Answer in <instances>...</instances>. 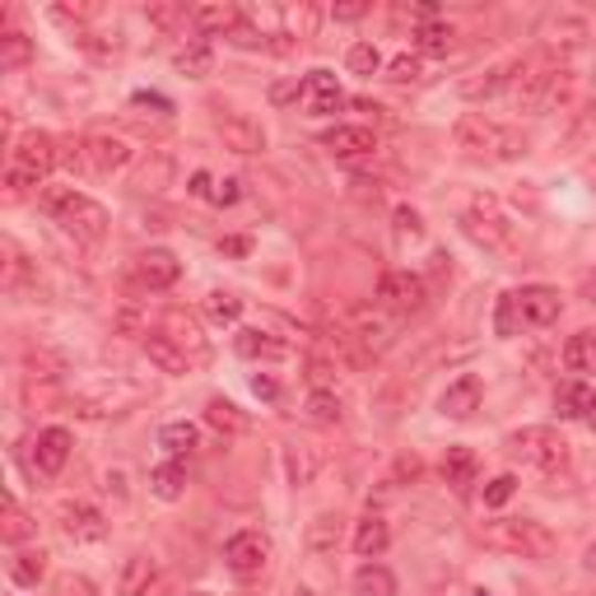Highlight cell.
<instances>
[{
  "instance_id": "6da1fadb",
  "label": "cell",
  "mask_w": 596,
  "mask_h": 596,
  "mask_svg": "<svg viewBox=\"0 0 596 596\" xmlns=\"http://www.w3.org/2000/svg\"><path fill=\"white\" fill-rule=\"evenodd\" d=\"M568 84H573V75L550 52H536L513 65V98L522 113H555L568 98Z\"/></svg>"
},
{
  "instance_id": "7a4b0ae2",
  "label": "cell",
  "mask_w": 596,
  "mask_h": 596,
  "mask_svg": "<svg viewBox=\"0 0 596 596\" xmlns=\"http://www.w3.org/2000/svg\"><path fill=\"white\" fill-rule=\"evenodd\" d=\"M555 317H560V290H550V284H522V290H508L499 299L494 331L503 341H513L532 326H550Z\"/></svg>"
},
{
  "instance_id": "3957f363",
  "label": "cell",
  "mask_w": 596,
  "mask_h": 596,
  "mask_svg": "<svg viewBox=\"0 0 596 596\" xmlns=\"http://www.w3.org/2000/svg\"><path fill=\"white\" fill-rule=\"evenodd\" d=\"M38 206L48 210L71 238H80V242H103L107 238V210L94 201V196H84L75 187H48V191H38Z\"/></svg>"
},
{
  "instance_id": "277c9868",
  "label": "cell",
  "mask_w": 596,
  "mask_h": 596,
  "mask_svg": "<svg viewBox=\"0 0 596 596\" xmlns=\"http://www.w3.org/2000/svg\"><path fill=\"white\" fill-rule=\"evenodd\" d=\"M480 541L490 545V550H503V555L536 560V564H545V560L560 550V536L550 532L545 522H536V517H499V522H484V526H480Z\"/></svg>"
},
{
  "instance_id": "5b68a950",
  "label": "cell",
  "mask_w": 596,
  "mask_h": 596,
  "mask_svg": "<svg viewBox=\"0 0 596 596\" xmlns=\"http://www.w3.org/2000/svg\"><path fill=\"white\" fill-rule=\"evenodd\" d=\"M452 140H457V149L467 154V159H480V164H503V159H517V154H526V140H517L513 130L490 122L484 113L457 117Z\"/></svg>"
},
{
  "instance_id": "8992f818",
  "label": "cell",
  "mask_w": 596,
  "mask_h": 596,
  "mask_svg": "<svg viewBox=\"0 0 596 596\" xmlns=\"http://www.w3.org/2000/svg\"><path fill=\"white\" fill-rule=\"evenodd\" d=\"M503 448L513 452L522 467H532L541 475H555L568 467V438L550 425H526V429H513L503 438Z\"/></svg>"
},
{
  "instance_id": "52a82bcc",
  "label": "cell",
  "mask_w": 596,
  "mask_h": 596,
  "mask_svg": "<svg viewBox=\"0 0 596 596\" xmlns=\"http://www.w3.org/2000/svg\"><path fill=\"white\" fill-rule=\"evenodd\" d=\"M56 164H61V140H52L48 130H29V136H19L14 149H10V172H6V182H10V191L38 187Z\"/></svg>"
},
{
  "instance_id": "ba28073f",
  "label": "cell",
  "mask_w": 596,
  "mask_h": 596,
  "mask_svg": "<svg viewBox=\"0 0 596 596\" xmlns=\"http://www.w3.org/2000/svg\"><path fill=\"white\" fill-rule=\"evenodd\" d=\"M461 224H467V233L480 242V248H490V252H503L508 242H513V224L503 219V210H499L494 196H475Z\"/></svg>"
},
{
  "instance_id": "9c48e42d",
  "label": "cell",
  "mask_w": 596,
  "mask_h": 596,
  "mask_svg": "<svg viewBox=\"0 0 596 596\" xmlns=\"http://www.w3.org/2000/svg\"><path fill=\"white\" fill-rule=\"evenodd\" d=\"M378 299H383L387 313L410 317V313H419V307L429 303V290H425V280H419L415 271H387L378 280Z\"/></svg>"
},
{
  "instance_id": "30bf717a",
  "label": "cell",
  "mask_w": 596,
  "mask_h": 596,
  "mask_svg": "<svg viewBox=\"0 0 596 596\" xmlns=\"http://www.w3.org/2000/svg\"><path fill=\"white\" fill-rule=\"evenodd\" d=\"M299 107L307 117H331V113H341L345 107V90L336 84L331 71H307L299 80Z\"/></svg>"
},
{
  "instance_id": "8fae6325",
  "label": "cell",
  "mask_w": 596,
  "mask_h": 596,
  "mask_svg": "<svg viewBox=\"0 0 596 596\" xmlns=\"http://www.w3.org/2000/svg\"><path fill=\"white\" fill-rule=\"evenodd\" d=\"M182 275V261L172 257L168 248H149L136 257V266H130V280H136V290H149V294H159V290H172Z\"/></svg>"
},
{
  "instance_id": "7c38bea8",
  "label": "cell",
  "mask_w": 596,
  "mask_h": 596,
  "mask_svg": "<svg viewBox=\"0 0 596 596\" xmlns=\"http://www.w3.org/2000/svg\"><path fill=\"white\" fill-rule=\"evenodd\" d=\"M215 136L233 154H266V130H261V122H252L248 113H229V107L215 113Z\"/></svg>"
},
{
  "instance_id": "4fadbf2b",
  "label": "cell",
  "mask_w": 596,
  "mask_h": 596,
  "mask_svg": "<svg viewBox=\"0 0 596 596\" xmlns=\"http://www.w3.org/2000/svg\"><path fill=\"white\" fill-rule=\"evenodd\" d=\"M349 336H355L368 355H378V349H387L391 341H396V317L387 313V307L378 303V307H355V313H349Z\"/></svg>"
},
{
  "instance_id": "5bb4252c",
  "label": "cell",
  "mask_w": 596,
  "mask_h": 596,
  "mask_svg": "<svg viewBox=\"0 0 596 596\" xmlns=\"http://www.w3.org/2000/svg\"><path fill=\"white\" fill-rule=\"evenodd\" d=\"M266 560H271V541L261 532H238L224 545V564L233 578H257V573L266 568Z\"/></svg>"
},
{
  "instance_id": "9a60e30c",
  "label": "cell",
  "mask_w": 596,
  "mask_h": 596,
  "mask_svg": "<svg viewBox=\"0 0 596 596\" xmlns=\"http://www.w3.org/2000/svg\"><path fill=\"white\" fill-rule=\"evenodd\" d=\"M80 154H84V172H94V178H113V172L130 164V145L117 136H84Z\"/></svg>"
},
{
  "instance_id": "2e32d148",
  "label": "cell",
  "mask_w": 596,
  "mask_h": 596,
  "mask_svg": "<svg viewBox=\"0 0 596 596\" xmlns=\"http://www.w3.org/2000/svg\"><path fill=\"white\" fill-rule=\"evenodd\" d=\"M326 154L331 159H345V164H359V159H373V149H378V136H373L368 126H331L322 136Z\"/></svg>"
},
{
  "instance_id": "e0dca14e",
  "label": "cell",
  "mask_w": 596,
  "mask_h": 596,
  "mask_svg": "<svg viewBox=\"0 0 596 596\" xmlns=\"http://www.w3.org/2000/svg\"><path fill=\"white\" fill-rule=\"evenodd\" d=\"M71 452H75V438H71V429H61V425L42 429V433L33 438V467H38L42 475H61L65 461H71Z\"/></svg>"
},
{
  "instance_id": "ac0fdd59",
  "label": "cell",
  "mask_w": 596,
  "mask_h": 596,
  "mask_svg": "<svg viewBox=\"0 0 596 596\" xmlns=\"http://www.w3.org/2000/svg\"><path fill=\"white\" fill-rule=\"evenodd\" d=\"M61 526H65V536H71V541H107V517L98 513V508L94 503H65L61 508Z\"/></svg>"
},
{
  "instance_id": "d6986e66",
  "label": "cell",
  "mask_w": 596,
  "mask_h": 596,
  "mask_svg": "<svg viewBox=\"0 0 596 596\" xmlns=\"http://www.w3.org/2000/svg\"><path fill=\"white\" fill-rule=\"evenodd\" d=\"M480 396H484V383L475 378V373H461V378L438 396V410H443L448 419H471L480 410Z\"/></svg>"
},
{
  "instance_id": "ffe728a7",
  "label": "cell",
  "mask_w": 596,
  "mask_h": 596,
  "mask_svg": "<svg viewBox=\"0 0 596 596\" xmlns=\"http://www.w3.org/2000/svg\"><path fill=\"white\" fill-rule=\"evenodd\" d=\"M233 349L242 359H266V364L290 359V341H280V336H271V331H261V326H242L233 336Z\"/></svg>"
},
{
  "instance_id": "44dd1931",
  "label": "cell",
  "mask_w": 596,
  "mask_h": 596,
  "mask_svg": "<svg viewBox=\"0 0 596 596\" xmlns=\"http://www.w3.org/2000/svg\"><path fill=\"white\" fill-rule=\"evenodd\" d=\"M145 355H149L154 368L172 373V378H178V373H191V355L172 336H164V331H145Z\"/></svg>"
},
{
  "instance_id": "7402d4cb",
  "label": "cell",
  "mask_w": 596,
  "mask_h": 596,
  "mask_svg": "<svg viewBox=\"0 0 596 596\" xmlns=\"http://www.w3.org/2000/svg\"><path fill=\"white\" fill-rule=\"evenodd\" d=\"M159 331H164V336H172V341H178V345L187 349L191 364H196V359H206V336H201V322H196L191 313H182V307H172V313H164Z\"/></svg>"
},
{
  "instance_id": "603a6c76",
  "label": "cell",
  "mask_w": 596,
  "mask_h": 596,
  "mask_svg": "<svg viewBox=\"0 0 596 596\" xmlns=\"http://www.w3.org/2000/svg\"><path fill=\"white\" fill-rule=\"evenodd\" d=\"M555 410H560V419H592V410H596V391L583 383V378H573V383H560L555 387Z\"/></svg>"
},
{
  "instance_id": "cb8c5ba5",
  "label": "cell",
  "mask_w": 596,
  "mask_h": 596,
  "mask_svg": "<svg viewBox=\"0 0 596 596\" xmlns=\"http://www.w3.org/2000/svg\"><path fill=\"white\" fill-rule=\"evenodd\" d=\"M154 583H159V560H154V555H130L126 568H122L117 592L122 596H149Z\"/></svg>"
},
{
  "instance_id": "d4e9b609",
  "label": "cell",
  "mask_w": 596,
  "mask_h": 596,
  "mask_svg": "<svg viewBox=\"0 0 596 596\" xmlns=\"http://www.w3.org/2000/svg\"><path fill=\"white\" fill-rule=\"evenodd\" d=\"M387 545H391V526H387V517H378V513L359 517V526H355V555H359V560H378Z\"/></svg>"
},
{
  "instance_id": "484cf974",
  "label": "cell",
  "mask_w": 596,
  "mask_h": 596,
  "mask_svg": "<svg viewBox=\"0 0 596 596\" xmlns=\"http://www.w3.org/2000/svg\"><path fill=\"white\" fill-rule=\"evenodd\" d=\"M503 90H513V65H490V71H475L471 80H461V98H494Z\"/></svg>"
},
{
  "instance_id": "4316f807",
  "label": "cell",
  "mask_w": 596,
  "mask_h": 596,
  "mask_svg": "<svg viewBox=\"0 0 596 596\" xmlns=\"http://www.w3.org/2000/svg\"><path fill=\"white\" fill-rule=\"evenodd\" d=\"M149 494L164 499V503H178L187 494V471L182 461H159V467L149 471Z\"/></svg>"
},
{
  "instance_id": "83f0119b",
  "label": "cell",
  "mask_w": 596,
  "mask_h": 596,
  "mask_svg": "<svg viewBox=\"0 0 596 596\" xmlns=\"http://www.w3.org/2000/svg\"><path fill=\"white\" fill-rule=\"evenodd\" d=\"M284 471H290V484H313L322 471V457L313 443H284Z\"/></svg>"
},
{
  "instance_id": "f1b7e54d",
  "label": "cell",
  "mask_w": 596,
  "mask_h": 596,
  "mask_svg": "<svg viewBox=\"0 0 596 596\" xmlns=\"http://www.w3.org/2000/svg\"><path fill=\"white\" fill-rule=\"evenodd\" d=\"M480 475V457L471 448H448L443 452V480L452 484V490H471Z\"/></svg>"
},
{
  "instance_id": "f546056e",
  "label": "cell",
  "mask_w": 596,
  "mask_h": 596,
  "mask_svg": "<svg viewBox=\"0 0 596 596\" xmlns=\"http://www.w3.org/2000/svg\"><path fill=\"white\" fill-rule=\"evenodd\" d=\"M564 368H568V373H578V378L596 373V331H592V326L564 341Z\"/></svg>"
},
{
  "instance_id": "4dcf8cb0",
  "label": "cell",
  "mask_w": 596,
  "mask_h": 596,
  "mask_svg": "<svg viewBox=\"0 0 596 596\" xmlns=\"http://www.w3.org/2000/svg\"><path fill=\"white\" fill-rule=\"evenodd\" d=\"M307 550H313V555H336V550H341V517L336 513H317L313 522H307Z\"/></svg>"
},
{
  "instance_id": "1f68e13d",
  "label": "cell",
  "mask_w": 596,
  "mask_h": 596,
  "mask_svg": "<svg viewBox=\"0 0 596 596\" xmlns=\"http://www.w3.org/2000/svg\"><path fill=\"white\" fill-rule=\"evenodd\" d=\"M452 48H457V29L443 24V19H433V24L415 29V52L419 56H452Z\"/></svg>"
},
{
  "instance_id": "d6a6232c",
  "label": "cell",
  "mask_w": 596,
  "mask_h": 596,
  "mask_svg": "<svg viewBox=\"0 0 596 596\" xmlns=\"http://www.w3.org/2000/svg\"><path fill=\"white\" fill-rule=\"evenodd\" d=\"M172 65H178V75H187V80H206L215 71V48L206 38H196V42H187L178 56H172Z\"/></svg>"
},
{
  "instance_id": "836d02e7",
  "label": "cell",
  "mask_w": 596,
  "mask_h": 596,
  "mask_svg": "<svg viewBox=\"0 0 596 596\" xmlns=\"http://www.w3.org/2000/svg\"><path fill=\"white\" fill-rule=\"evenodd\" d=\"M349 592H355V596H396V578H391V568H383V564L368 560V564H359Z\"/></svg>"
},
{
  "instance_id": "e575fe53",
  "label": "cell",
  "mask_w": 596,
  "mask_h": 596,
  "mask_svg": "<svg viewBox=\"0 0 596 596\" xmlns=\"http://www.w3.org/2000/svg\"><path fill=\"white\" fill-rule=\"evenodd\" d=\"M206 425L219 429V433H248V415H242L233 401H224V396H210L206 406Z\"/></svg>"
},
{
  "instance_id": "d590c367",
  "label": "cell",
  "mask_w": 596,
  "mask_h": 596,
  "mask_svg": "<svg viewBox=\"0 0 596 596\" xmlns=\"http://www.w3.org/2000/svg\"><path fill=\"white\" fill-rule=\"evenodd\" d=\"M238 19H242V14H238L233 6H196V10H191V24L201 29V33H224V38H229Z\"/></svg>"
},
{
  "instance_id": "8d00e7d4",
  "label": "cell",
  "mask_w": 596,
  "mask_h": 596,
  "mask_svg": "<svg viewBox=\"0 0 596 596\" xmlns=\"http://www.w3.org/2000/svg\"><path fill=\"white\" fill-rule=\"evenodd\" d=\"M159 448L172 457V461H182L196 452V425H187V419H178V425H164L159 429Z\"/></svg>"
},
{
  "instance_id": "74e56055",
  "label": "cell",
  "mask_w": 596,
  "mask_h": 596,
  "mask_svg": "<svg viewBox=\"0 0 596 596\" xmlns=\"http://www.w3.org/2000/svg\"><path fill=\"white\" fill-rule=\"evenodd\" d=\"M307 419H313V425H341L345 419V406H341V396L336 391H326V387H317L313 396H307Z\"/></svg>"
},
{
  "instance_id": "f35d334b",
  "label": "cell",
  "mask_w": 596,
  "mask_h": 596,
  "mask_svg": "<svg viewBox=\"0 0 596 596\" xmlns=\"http://www.w3.org/2000/svg\"><path fill=\"white\" fill-rule=\"evenodd\" d=\"M42 573H48V555H42V550H24V555L10 560V578H14L19 587H38Z\"/></svg>"
},
{
  "instance_id": "ab89813d",
  "label": "cell",
  "mask_w": 596,
  "mask_h": 596,
  "mask_svg": "<svg viewBox=\"0 0 596 596\" xmlns=\"http://www.w3.org/2000/svg\"><path fill=\"white\" fill-rule=\"evenodd\" d=\"M33 532H38V526L29 522L24 508H19L14 499H6V517H0V536H6V545H24Z\"/></svg>"
},
{
  "instance_id": "60d3db41",
  "label": "cell",
  "mask_w": 596,
  "mask_h": 596,
  "mask_svg": "<svg viewBox=\"0 0 596 596\" xmlns=\"http://www.w3.org/2000/svg\"><path fill=\"white\" fill-rule=\"evenodd\" d=\"M33 61V42L24 33H6L0 38V71H19V65Z\"/></svg>"
},
{
  "instance_id": "b9f144b4",
  "label": "cell",
  "mask_w": 596,
  "mask_h": 596,
  "mask_svg": "<svg viewBox=\"0 0 596 596\" xmlns=\"http://www.w3.org/2000/svg\"><path fill=\"white\" fill-rule=\"evenodd\" d=\"M206 317L219 322V326H233V322L242 317V299L229 294V290H215V294L206 299Z\"/></svg>"
},
{
  "instance_id": "7bdbcfd3",
  "label": "cell",
  "mask_w": 596,
  "mask_h": 596,
  "mask_svg": "<svg viewBox=\"0 0 596 596\" xmlns=\"http://www.w3.org/2000/svg\"><path fill=\"white\" fill-rule=\"evenodd\" d=\"M345 65H349V75H378L383 71V52L373 48V42H355V48L345 52Z\"/></svg>"
},
{
  "instance_id": "ee69618b",
  "label": "cell",
  "mask_w": 596,
  "mask_h": 596,
  "mask_svg": "<svg viewBox=\"0 0 596 596\" xmlns=\"http://www.w3.org/2000/svg\"><path fill=\"white\" fill-rule=\"evenodd\" d=\"M168 178H172V159H168V154H154V159L145 164V172L136 178V187L140 191H159Z\"/></svg>"
},
{
  "instance_id": "f6af8a7d",
  "label": "cell",
  "mask_w": 596,
  "mask_h": 596,
  "mask_svg": "<svg viewBox=\"0 0 596 596\" xmlns=\"http://www.w3.org/2000/svg\"><path fill=\"white\" fill-rule=\"evenodd\" d=\"M145 14H149V24H159V29H182V24H191V10H187V6H149Z\"/></svg>"
},
{
  "instance_id": "bcb514c9",
  "label": "cell",
  "mask_w": 596,
  "mask_h": 596,
  "mask_svg": "<svg viewBox=\"0 0 596 596\" xmlns=\"http://www.w3.org/2000/svg\"><path fill=\"white\" fill-rule=\"evenodd\" d=\"M513 494H517V475H494L484 484V508H503Z\"/></svg>"
},
{
  "instance_id": "7dc6e473",
  "label": "cell",
  "mask_w": 596,
  "mask_h": 596,
  "mask_svg": "<svg viewBox=\"0 0 596 596\" xmlns=\"http://www.w3.org/2000/svg\"><path fill=\"white\" fill-rule=\"evenodd\" d=\"M229 42H233V48H248V52H257V48H271V38L261 33V29H252L248 19H238L233 33H229Z\"/></svg>"
},
{
  "instance_id": "c3c4849f",
  "label": "cell",
  "mask_w": 596,
  "mask_h": 596,
  "mask_svg": "<svg viewBox=\"0 0 596 596\" xmlns=\"http://www.w3.org/2000/svg\"><path fill=\"white\" fill-rule=\"evenodd\" d=\"M387 80H391V84H415V80H419V56L401 52V56L387 65Z\"/></svg>"
},
{
  "instance_id": "681fc988",
  "label": "cell",
  "mask_w": 596,
  "mask_h": 596,
  "mask_svg": "<svg viewBox=\"0 0 596 596\" xmlns=\"http://www.w3.org/2000/svg\"><path fill=\"white\" fill-rule=\"evenodd\" d=\"M391 224H396V238H419L425 233V224H419V210H410V206H396V215H391Z\"/></svg>"
},
{
  "instance_id": "f907efd6",
  "label": "cell",
  "mask_w": 596,
  "mask_h": 596,
  "mask_svg": "<svg viewBox=\"0 0 596 596\" xmlns=\"http://www.w3.org/2000/svg\"><path fill=\"white\" fill-rule=\"evenodd\" d=\"M364 14H368V0H336L331 6V19H341V24H355Z\"/></svg>"
},
{
  "instance_id": "816d5d0a",
  "label": "cell",
  "mask_w": 596,
  "mask_h": 596,
  "mask_svg": "<svg viewBox=\"0 0 596 596\" xmlns=\"http://www.w3.org/2000/svg\"><path fill=\"white\" fill-rule=\"evenodd\" d=\"M238 196H242V182H238V178H224V182H215L210 201H215V206H233Z\"/></svg>"
},
{
  "instance_id": "f5cc1de1",
  "label": "cell",
  "mask_w": 596,
  "mask_h": 596,
  "mask_svg": "<svg viewBox=\"0 0 596 596\" xmlns=\"http://www.w3.org/2000/svg\"><path fill=\"white\" fill-rule=\"evenodd\" d=\"M130 107H149L154 117H168L172 113V103L164 94H136V98H130Z\"/></svg>"
},
{
  "instance_id": "db71d44e",
  "label": "cell",
  "mask_w": 596,
  "mask_h": 596,
  "mask_svg": "<svg viewBox=\"0 0 596 596\" xmlns=\"http://www.w3.org/2000/svg\"><path fill=\"white\" fill-rule=\"evenodd\" d=\"M61 596H94V583L90 578H75V573H65V578L56 583Z\"/></svg>"
},
{
  "instance_id": "11a10c76",
  "label": "cell",
  "mask_w": 596,
  "mask_h": 596,
  "mask_svg": "<svg viewBox=\"0 0 596 596\" xmlns=\"http://www.w3.org/2000/svg\"><path fill=\"white\" fill-rule=\"evenodd\" d=\"M252 391L261 396V401H275V396H280V383L266 378V373H257V378H252Z\"/></svg>"
},
{
  "instance_id": "9f6ffc18",
  "label": "cell",
  "mask_w": 596,
  "mask_h": 596,
  "mask_svg": "<svg viewBox=\"0 0 596 596\" xmlns=\"http://www.w3.org/2000/svg\"><path fill=\"white\" fill-rule=\"evenodd\" d=\"M587 136H596V103H592V107H583L578 130H573V140H587Z\"/></svg>"
},
{
  "instance_id": "6f0895ef",
  "label": "cell",
  "mask_w": 596,
  "mask_h": 596,
  "mask_svg": "<svg viewBox=\"0 0 596 596\" xmlns=\"http://www.w3.org/2000/svg\"><path fill=\"white\" fill-rule=\"evenodd\" d=\"M219 252L242 257V252H252V242H248V238H224V242H219Z\"/></svg>"
},
{
  "instance_id": "680465c9",
  "label": "cell",
  "mask_w": 596,
  "mask_h": 596,
  "mask_svg": "<svg viewBox=\"0 0 596 596\" xmlns=\"http://www.w3.org/2000/svg\"><path fill=\"white\" fill-rule=\"evenodd\" d=\"M210 191H215L210 172H196V178H191V196H206V201H210Z\"/></svg>"
},
{
  "instance_id": "91938a15",
  "label": "cell",
  "mask_w": 596,
  "mask_h": 596,
  "mask_svg": "<svg viewBox=\"0 0 596 596\" xmlns=\"http://www.w3.org/2000/svg\"><path fill=\"white\" fill-rule=\"evenodd\" d=\"M583 564H587V568H592V573H596V541H592V545H587V555H583Z\"/></svg>"
},
{
  "instance_id": "94428289",
  "label": "cell",
  "mask_w": 596,
  "mask_h": 596,
  "mask_svg": "<svg viewBox=\"0 0 596 596\" xmlns=\"http://www.w3.org/2000/svg\"><path fill=\"white\" fill-rule=\"evenodd\" d=\"M587 425H592V429H596V410H592V419H587Z\"/></svg>"
},
{
  "instance_id": "6125c7cd",
  "label": "cell",
  "mask_w": 596,
  "mask_h": 596,
  "mask_svg": "<svg viewBox=\"0 0 596 596\" xmlns=\"http://www.w3.org/2000/svg\"><path fill=\"white\" fill-rule=\"evenodd\" d=\"M187 596H210V592H187Z\"/></svg>"
},
{
  "instance_id": "be15d7a7",
  "label": "cell",
  "mask_w": 596,
  "mask_h": 596,
  "mask_svg": "<svg viewBox=\"0 0 596 596\" xmlns=\"http://www.w3.org/2000/svg\"><path fill=\"white\" fill-rule=\"evenodd\" d=\"M475 596H490V592H475Z\"/></svg>"
}]
</instances>
